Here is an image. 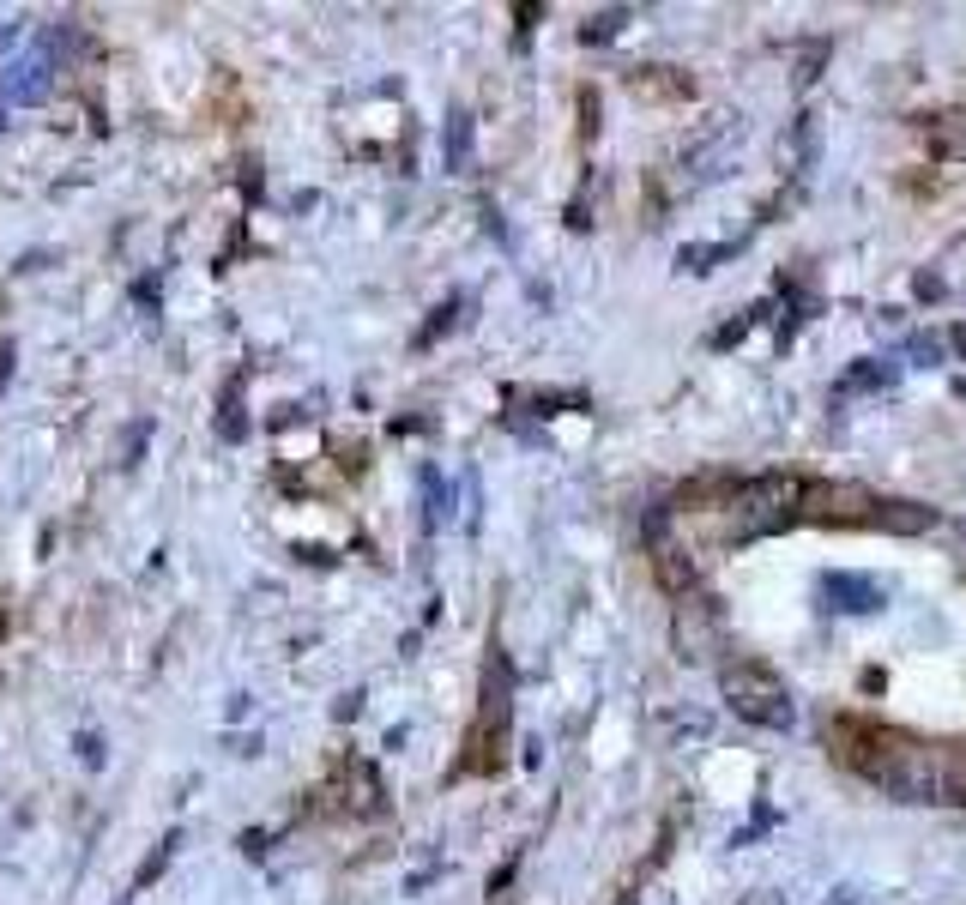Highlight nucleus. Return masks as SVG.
<instances>
[{"instance_id":"11","label":"nucleus","mask_w":966,"mask_h":905,"mask_svg":"<svg viewBox=\"0 0 966 905\" xmlns=\"http://www.w3.org/2000/svg\"><path fill=\"white\" fill-rule=\"evenodd\" d=\"M13 357H19V344L0 339V393H6V381H13Z\"/></svg>"},{"instance_id":"10","label":"nucleus","mask_w":966,"mask_h":905,"mask_svg":"<svg viewBox=\"0 0 966 905\" xmlns=\"http://www.w3.org/2000/svg\"><path fill=\"white\" fill-rule=\"evenodd\" d=\"M79 761H85V766H103V737L79 730Z\"/></svg>"},{"instance_id":"8","label":"nucleus","mask_w":966,"mask_h":905,"mask_svg":"<svg viewBox=\"0 0 966 905\" xmlns=\"http://www.w3.org/2000/svg\"><path fill=\"white\" fill-rule=\"evenodd\" d=\"M145 441H151V417H145V422H127V429H121V447H115V465H133Z\"/></svg>"},{"instance_id":"7","label":"nucleus","mask_w":966,"mask_h":905,"mask_svg":"<svg viewBox=\"0 0 966 905\" xmlns=\"http://www.w3.org/2000/svg\"><path fill=\"white\" fill-rule=\"evenodd\" d=\"M447 169H465V163H471V115H460V109H453V115H447Z\"/></svg>"},{"instance_id":"13","label":"nucleus","mask_w":966,"mask_h":905,"mask_svg":"<svg viewBox=\"0 0 966 905\" xmlns=\"http://www.w3.org/2000/svg\"><path fill=\"white\" fill-rule=\"evenodd\" d=\"M115 905H133V893H121V900H115Z\"/></svg>"},{"instance_id":"4","label":"nucleus","mask_w":966,"mask_h":905,"mask_svg":"<svg viewBox=\"0 0 966 905\" xmlns=\"http://www.w3.org/2000/svg\"><path fill=\"white\" fill-rule=\"evenodd\" d=\"M49 85H55V67L42 55H31V60H19L6 79H0V97L6 103H42L49 97Z\"/></svg>"},{"instance_id":"1","label":"nucleus","mask_w":966,"mask_h":905,"mask_svg":"<svg viewBox=\"0 0 966 905\" xmlns=\"http://www.w3.org/2000/svg\"><path fill=\"white\" fill-rule=\"evenodd\" d=\"M876 748L882 755H858V773L870 784H882L894 803H948V761L936 748L900 743V737H888Z\"/></svg>"},{"instance_id":"14","label":"nucleus","mask_w":966,"mask_h":905,"mask_svg":"<svg viewBox=\"0 0 966 905\" xmlns=\"http://www.w3.org/2000/svg\"><path fill=\"white\" fill-rule=\"evenodd\" d=\"M755 905H779V900H773V893H767V900H755Z\"/></svg>"},{"instance_id":"6","label":"nucleus","mask_w":966,"mask_h":905,"mask_svg":"<svg viewBox=\"0 0 966 905\" xmlns=\"http://www.w3.org/2000/svg\"><path fill=\"white\" fill-rule=\"evenodd\" d=\"M176 851H181V827H169V833H163V839H158V851H151V857H145V864H140V875H133V887H140V893H145V887L158 882L163 869L176 864Z\"/></svg>"},{"instance_id":"5","label":"nucleus","mask_w":966,"mask_h":905,"mask_svg":"<svg viewBox=\"0 0 966 905\" xmlns=\"http://www.w3.org/2000/svg\"><path fill=\"white\" fill-rule=\"evenodd\" d=\"M827 598H840L834 610H845V616H864V610H882V585L858 580V574H827L822 580Z\"/></svg>"},{"instance_id":"3","label":"nucleus","mask_w":966,"mask_h":905,"mask_svg":"<svg viewBox=\"0 0 966 905\" xmlns=\"http://www.w3.org/2000/svg\"><path fill=\"white\" fill-rule=\"evenodd\" d=\"M804 495V483L791 477H761V483H743L737 489V538H755V531H767V525H779L785 513H791V502Z\"/></svg>"},{"instance_id":"9","label":"nucleus","mask_w":966,"mask_h":905,"mask_svg":"<svg viewBox=\"0 0 966 905\" xmlns=\"http://www.w3.org/2000/svg\"><path fill=\"white\" fill-rule=\"evenodd\" d=\"M724 248H683V254H677V266H683V272H713V260H719Z\"/></svg>"},{"instance_id":"12","label":"nucleus","mask_w":966,"mask_h":905,"mask_svg":"<svg viewBox=\"0 0 966 905\" xmlns=\"http://www.w3.org/2000/svg\"><path fill=\"white\" fill-rule=\"evenodd\" d=\"M133 302H140L145 314H158V278H145V284H140V290H133Z\"/></svg>"},{"instance_id":"2","label":"nucleus","mask_w":966,"mask_h":905,"mask_svg":"<svg viewBox=\"0 0 966 905\" xmlns=\"http://www.w3.org/2000/svg\"><path fill=\"white\" fill-rule=\"evenodd\" d=\"M724 701L737 706V719L761 724V730H791V719H797L785 683L773 670H761V664H731L724 670Z\"/></svg>"}]
</instances>
